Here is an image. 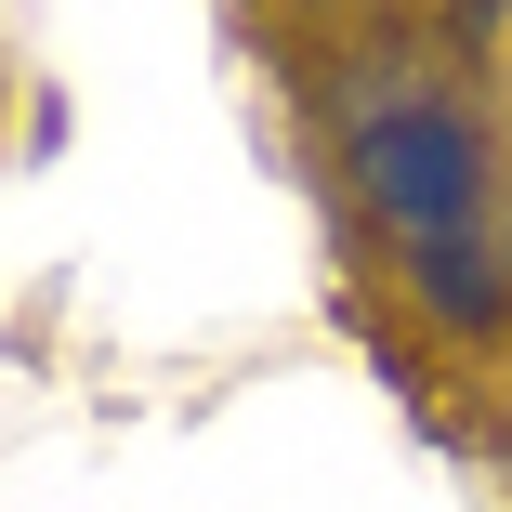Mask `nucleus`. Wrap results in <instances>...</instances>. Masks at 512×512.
<instances>
[{
	"instance_id": "f257e3e1",
	"label": "nucleus",
	"mask_w": 512,
	"mask_h": 512,
	"mask_svg": "<svg viewBox=\"0 0 512 512\" xmlns=\"http://www.w3.org/2000/svg\"><path fill=\"white\" fill-rule=\"evenodd\" d=\"M355 184L407 250H460L486 237V145L460 106H368L355 119Z\"/></svg>"
}]
</instances>
